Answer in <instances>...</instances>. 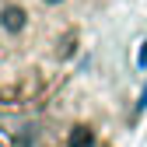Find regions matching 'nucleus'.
Masks as SVG:
<instances>
[{"mask_svg":"<svg viewBox=\"0 0 147 147\" xmlns=\"http://www.w3.org/2000/svg\"><path fill=\"white\" fill-rule=\"evenodd\" d=\"M119 0H0V116L25 119L95 70Z\"/></svg>","mask_w":147,"mask_h":147,"instance_id":"f257e3e1","label":"nucleus"},{"mask_svg":"<svg viewBox=\"0 0 147 147\" xmlns=\"http://www.w3.org/2000/svg\"><path fill=\"white\" fill-rule=\"evenodd\" d=\"M84 74L67 95L25 116L21 147H123L130 137V88Z\"/></svg>","mask_w":147,"mask_h":147,"instance_id":"f03ea898","label":"nucleus"}]
</instances>
